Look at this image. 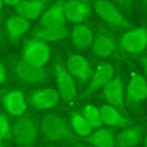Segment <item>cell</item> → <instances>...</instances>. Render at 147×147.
I'll return each mask as SVG.
<instances>
[{"label":"cell","mask_w":147,"mask_h":147,"mask_svg":"<svg viewBox=\"0 0 147 147\" xmlns=\"http://www.w3.org/2000/svg\"><path fill=\"white\" fill-rule=\"evenodd\" d=\"M142 70H144V78L147 80V56L142 58Z\"/></svg>","instance_id":"obj_28"},{"label":"cell","mask_w":147,"mask_h":147,"mask_svg":"<svg viewBox=\"0 0 147 147\" xmlns=\"http://www.w3.org/2000/svg\"><path fill=\"white\" fill-rule=\"evenodd\" d=\"M2 104L7 109V112L13 117H22L26 114L27 109V101L22 94V91L19 90H11V91L5 93L3 98H2Z\"/></svg>","instance_id":"obj_16"},{"label":"cell","mask_w":147,"mask_h":147,"mask_svg":"<svg viewBox=\"0 0 147 147\" xmlns=\"http://www.w3.org/2000/svg\"><path fill=\"white\" fill-rule=\"evenodd\" d=\"M69 125H70V129L80 138H88L93 133V128L90 126V123L85 120L80 112H70Z\"/></svg>","instance_id":"obj_24"},{"label":"cell","mask_w":147,"mask_h":147,"mask_svg":"<svg viewBox=\"0 0 147 147\" xmlns=\"http://www.w3.org/2000/svg\"><path fill=\"white\" fill-rule=\"evenodd\" d=\"M3 5H5V2H2V0H0V10L3 8Z\"/></svg>","instance_id":"obj_30"},{"label":"cell","mask_w":147,"mask_h":147,"mask_svg":"<svg viewBox=\"0 0 147 147\" xmlns=\"http://www.w3.org/2000/svg\"><path fill=\"white\" fill-rule=\"evenodd\" d=\"M15 75L24 83L37 85L47 82L48 74L43 67H34L26 64L24 61H16L15 63Z\"/></svg>","instance_id":"obj_11"},{"label":"cell","mask_w":147,"mask_h":147,"mask_svg":"<svg viewBox=\"0 0 147 147\" xmlns=\"http://www.w3.org/2000/svg\"><path fill=\"white\" fill-rule=\"evenodd\" d=\"M66 69L67 72L70 74V77L74 80H78L80 83H86L90 82L93 75V69L90 61L85 56L78 55V53H74V55H69L66 63Z\"/></svg>","instance_id":"obj_9"},{"label":"cell","mask_w":147,"mask_h":147,"mask_svg":"<svg viewBox=\"0 0 147 147\" xmlns=\"http://www.w3.org/2000/svg\"><path fill=\"white\" fill-rule=\"evenodd\" d=\"M7 82V70H5V66L0 63V85H3Z\"/></svg>","instance_id":"obj_27"},{"label":"cell","mask_w":147,"mask_h":147,"mask_svg":"<svg viewBox=\"0 0 147 147\" xmlns=\"http://www.w3.org/2000/svg\"><path fill=\"white\" fill-rule=\"evenodd\" d=\"M11 138V123L7 115L0 114V142Z\"/></svg>","instance_id":"obj_26"},{"label":"cell","mask_w":147,"mask_h":147,"mask_svg":"<svg viewBox=\"0 0 147 147\" xmlns=\"http://www.w3.org/2000/svg\"><path fill=\"white\" fill-rule=\"evenodd\" d=\"M70 29L67 26L56 27V29H45V27H37L32 32V38L42 40L45 43H55V42H61L66 37H69Z\"/></svg>","instance_id":"obj_21"},{"label":"cell","mask_w":147,"mask_h":147,"mask_svg":"<svg viewBox=\"0 0 147 147\" xmlns=\"http://www.w3.org/2000/svg\"><path fill=\"white\" fill-rule=\"evenodd\" d=\"M66 26V16L63 10V2H56L50 5L40 16V27L45 29H56Z\"/></svg>","instance_id":"obj_17"},{"label":"cell","mask_w":147,"mask_h":147,"mask_svg":"<svg viewBox=\"0 0 147 147\" xmlns=\"http://www.w3.org/2000/svg\"><path fill=\"white\" fill-rule=\"evenodd\" d=\"M38 125L30 117L22 115L11 126V139L19 147H34L38 138Z\"/></svg>","instance_id":"obj_2"},{"label":"cell","mask_w":147,"mask_h":147,"mask_svg":"<svg viewBox=\"0 0 147 147\" xmlns=\"http://www.w3.org/2000/svg\"><path fill=\"white\" fill-rule=\"evenodd\" d=\"M48 8V2L45 0H30V2H21L19 0L18 5L15 7L16 16L26 19V21H34V19H38L43 11Z\"/></svg>","instance_id":"obj_18"},{"label":"cell","mask_w":147,"mask_h":147,"mask_svg":"<svg viewBox=\"0 0 147 147\" xmlns=\"http://www.w3.org/2000/svg\"><path fill=\"white\" fill-rule=\"evenodd\" d=\"M70 42H72V47L75 48V51L83 53L91 50L93 45V38H94V32H93V27L88 24H75V26L70 29Z\"/></svg>","instance_id":"obj_10"},{"label":"cell","mask_w":147,"mask_h":147,"mask_svg":"<svg viewBox=\"0 0 147 147\" xmlns=\"http://www.w3.org/2000/svg\"><path fill=\"white\" fill-rule=\"evenodd\" d=\"M0 147H5V146H3V142H0Z\"/></svg>","instance_id":"obj_32"},{"label":"cell","mask_w":147,"mask_h":147,"mask_svg":"<svg viewBox=\"0 0 147 147\" xmlns=\"http://www.w3.org/2000/svg\"><path fill=\"white\" fill-rule=\"evenodd\" d=\"M94 11L99 15V18L104 22H107L109 26L112 27H128V22H126L123 13L120 11V8L117 7L112 2H106V0H96L91 2Z\"/></svg>","instance_id":"obj_6"},{"label":"cell","mask_w":147,"mask_h":147,"mask_svg":"<svg viewBox=\"0 0 147 147\" xmlns=\"http://www.w3.org/2000/svg\"><path fill=\"white\" fill-rule=\"evenodd\" d=\"M51 58L50 45L37 38H30L22 47V59L26 64L34 67H45V64Z\"/></svg>","instance_id":"obj_3"},{"label":"cell","mask_w":147,"mask_h":147,"mask_svg":"<svg viewBox=\"0 0 147 147\" xmlns=\"http://www.w3.org/2000/svg\"><path fill=\"white\" fill-rule=\"evenodd\" d=\"M83 147H88V146H83Z\"/></svg>","instance_id":"obj_34"},{"label":"cell","mask_w":147,"mask_h":147,"mask_svg":"<svg viewBox=\"0 0 147 147\" xmlns=\"http://www.w3.org/2000/svg\"><path fill=\"white\" fill-rule=\"evenodd\" d=\"M90 147H115V134L109 128H98L86 138Z\"/></svg>","instance_id":"obj_22"},{"label":"cell","mask_w":147,"mask_h":147,"mask_svg":"<svg viewBox=\"0 0 147 147\" xmlns=\"http://www.w3.org/2000/svg\"><path fill=\"white\" fill-rule=\"evenodd\" d=\"M63 10L66 21H70L75 24H83L93 13V3L85 2V0H70L63 2Z\"/></svg>","instance_id":"obj_8"},{"label":"cell","mask_w":147,"mask_h":147,"mask_svg":"<svg viewBox=\"0 0 147 147\" xmlns=\"http://www.w3.org/2000/svg\"><path fill=\"white\" fill-rule=\"evenodd\" d=\"M115 48H117V42L107 32H98L93 38L91 51L96 58H109L114 55Z\"/></svg>","instance_id":"obj_19"},{"label":"cell","mask_w":147,"mask_h":147,"mask_svg":"<svg viewBox=\"0 0 147 147\" xmlns=\"http://www.w3.org/2000/svg\"><path fill=\"white\" fill-rule=\"evenodd\" d=\"M144 8H146V10H147V2H144Z\"/></svg>","instance_id":"obj_31"},{"label":"cell","mask_w":147,"mask_h":147,"mask_svg":"<svg viewBox=\"0 0 147 147\" xmlns=\"http://www.w3.org/2000/svg\"><path fill=\"white\" fill-rule=\"evenodd\" d=\"M80 114L83 115V118L88 121L90 126H91L93 129L101 128V125H102V120H101V112H99V109H98L96 106H93V104H85V106H82Z\"/></svg>","instance_id":"obj_25"},{"label":"cell","mask_w":147,"mask_h":147,"mask_svg":"<svg viewBox=\"0 0 147 147\" xmlns=\"http://www.w3.org/2000/svg\"><path fill=\"white\" fill-rule=\"evenodd\" d=\"M99 112L102 123L110 126V128H126V126H129V120L126 117H123L121 112L115 107L104 104V106H101Z\"/></svg>","instance_id":"obj_20"},{"label":"cell","mask_w":147,"mask_h":147,"mask_svg":"<svg viewBox=\"0 0 147 147\" xmlns=\"http://www.w3.org/2000/svg\"><path fill=\"white\" fill-rule=\"evenodd\" d=\"M114 77H115V72H114V67L110 64H107V63L99 64L96 67V70H93V75L88 82V88L85 91V96L93 94V93L102 90Z\"/></svg>","instance_id":"obj_13"},{"label":"cell","mask_w":147,"mask_h":147,"mask_svg":"<svg viewBox=\"0 0 147 147\" xmlns=\"http://www.w3.org/2000/svg\"><path fill=\"white\" fill-rule=\"evenodd\" d=\"M48 147H55V146H48Z\"/></svg>","instance_id":"obj_33"},{"label":"cell","mask_w":147,"mask_h":147,"mask_svg":"<svg viewBox=\"0 0 147 147\" xmlns=\"http://www.w3.org/2000/svg\"><path fill=\"white\" fill-rule=\"evenodd\" d=\"M40 134L48 141H67L72 136L69 121L56 114H47L40 121L38 126Z\"/></svg>","instance_id":"obj_1"},{"label":"cell","mask_w":147,"mask_h":147,"mask_svg":"<svg viewBox=\"0 0 147 147\" xmlns=\"http://www.w3.org/2000/svg\"><path fill=\"white\" fill-rule=\"evenodd\" d=\"M144 146L147 147V131H146V134H144Z\"/></svg>","instance_id":"obj_29"},{"label":"cell","mask_w":147,"mask_h":147,"mask_svg":"<svg viewBox=\"0 0 147 147\" xmlns=\"http://www.w3.org/2000/svg\"><path fill=\"white\" fill-rule=\"evenodd\" d=\"M55 75L58 82V93L63 98L64 102H72L77 96V88H75V82L67 72L66 66L61 61H56L55 64Z\"/></svg>","instance_id":"obj_7"},{"label":"cell","mask_w":147,"mask_h":147,"mask_svg":"<svg viewBox=\"0 0 147 147\" xmlns=\"http://www.w3.org/2000/svg\"><path fill=\"white\" fill-rule=\"evenodd\" d=\"M7 30H8V35H10V40L18 42L29 30V21L19 18L16 15H11L7 19Z\"/></svg>","instance_id":"obj_23"},{"label":"cell","mask_w":147,"mask_h":147,"mask_svg":"<svg viewBox=\"0 0 147 147\" xmlns=\"http://www.w3.org/2000/svg\"><path fill=\"white\" fill-rule=\"evenodd\" d=\"M147 99V80L141 74H131L128 86L125 90V104L131 109L138 107Z\"/></svg>","instance_id":"obj_5"},{"label":"cell","mask_w":147,"mask_h":147,"mask_svg":"<svg viewBox=\"0 0 147 147\" xmlns=\"http://www.w3.org/2000/svg\"><path fill=\"white\" fill-rule=\"evenodd\" d=\"M59 99L61 96L55 88H40L30 94V104L37 110H51L59 104Z\"/></svg>","instance_id":"obj_14"},{"label":"cell","mask_w":147,"mask_h":147,"mask_svg":"<svg viewBox=\"0 0 147 147\" xmlns=\"http://www.w3.org/2000/svg\"><path fill=\"white\" fill-rule=\"evenodd\" d=\"M102 96L106 99L107 106H112L118 110L125 106V86H123V80H121L120 75L114 77L104 86Z\"/></svg>","instance_id":"obj_12"},{"label":"cell","mask_w":147,"mask_h":147,"mask_svg":"<svg viewBox=\"0 0 147 147\" xmlns=\"http://www.w3.org/2000/svg\"><path fill=\"white\" fill-rule=\"evenodd\" d=\"M120 51L123 55H141L147 50V27H133L120 37Z\"/></svg>","instance_id":"obj_4"},{"label":"cell","mask_w":147,"mask_h":147,"mask_svg":"<svg viewBox=\"0 0 147 147\" xmlns=\"http://www.w3.org/2000/svg\"><path fill=\"white\" fill-rule=\"evenodd\" d=\"M146 125H129L115 136V147H136L146 134Z\"/></svg>","instance_id":"obj_15"}]
</instances>
